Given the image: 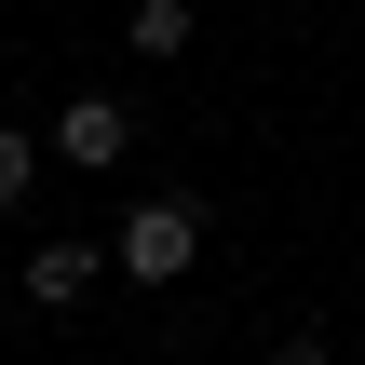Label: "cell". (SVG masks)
I'll return each instance as SVG.
<instances>
[{
	"instance_id": "cell-1",
	"label": "cell",
	"mask_w": 365,
	"mask_h": 365,
	"mask_svg": "<svg viewBox=\"0 0 365 365\" xmlns=\"http://www.w3.org/2000/svg\"><path fill=\"white\" fill-rule=\"evenodd\" d=\"M108 257H122L135 284H176V271L203 257V203H190V190H149V203L108 230Z\"/></svg>"
},
{
	"instance_id": "cell-2",
	"label": "cell",
	"mask_w": 365,
	"mask_h": 365,
	"mask_svg": "<svg viewBox=\"0 0 365 365\" xmlns=\"http://www.w3.org/2000/svg\"><path fill=\"white\" fill-rule=\"evenodd\" d=\"M41 149H54V163H81V176H95V163H122V149H135V108H108V95H68V108H54V135H41Z\"/></svg>"
},
{
	"instance_id": "cell-3",
	"label": "cell",
	"mask_w": 365,
	"mask_h": 365,
	"mask_svg": "<svg viewBox=\"0 0 365 365\" xmlns=\"http://www.w3.org/2000/svg\"><path fill=\"white\" fill-rule=\"evenodd\" d=\"M27 298L41 312H81L95 298V244H27Z\"/></svg>"
},
{
	"instance_id": "cell-4",
	"label": "cell",
	"mask_w": 365,
	"mask_h": 365,
	"mask_svg": "<svg viewBox=\"0 0 365 365\" xmlns=\"http://www.w3.org/2000/svg\"><path fill=\"white\" fill-rule=\"evenodd\" d=\"M190 27H203L190 0H135V14H122V41H135V54H190Z\"/></svg>"
},
{
	"instance_id": "cell-5",
	"label": "cell",
	"mask_w": 365,
	"mask_h": 365,
	"mask_svg": "<svg viewBox=\"0 0 365 365\" xmlns=\"http://www.w3.org/2000/svg\"><path fill=\"white\" fill-rule=\"evenodd\" d=\"M41 163H54V149H41V135H14V122H0V203H27V176H41Z\"/></svg>"
},
{
	"instance_id": "cell-6",
	"label": "cell",
	"mask_w": 365,
	"mask_h": 365,
	"mask_svg": "<svg viewBox=\"0 0 365 365\" xmlns=\"http://www.w3.org/2000/svg\"><path fill=\"white\" fill-rule=\"evenodd\" d=\"M271 365H339V352H325V325H298V339H284Z\"/></svg>"
}]
</instances>
